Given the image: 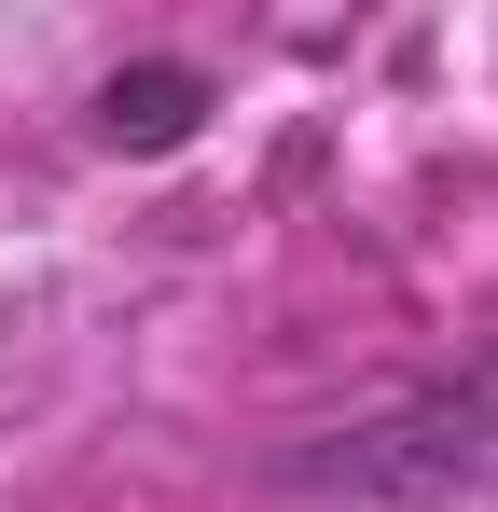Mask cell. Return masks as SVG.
Here are the masks:
<instances>
[{
	"label": "cell",
	"mask_w": 498,
	"mask_h": 512,
	"mask_svg": "<svg viewBox=\"0 0 498 512\" xmlns=\"http://www.w3.org/2000/svg\"><path fill=\"white\" fill-rule=\"evenodd\" d=\"M277 485L319 512H457V499H498V360L457 374V388H415L360 429H319L277 457Z\"/></svg>",
	"instance_id": "obj_1"
},
{
	"label": "cell",
	"mask_w": 498,
	"mask_h": 512,
	"mask_svg": "<svg viewBox=\"0 0 498 512\" xmlns=\"http://www.w3.org/2000/svg\"><path fill=\"white\" fill-rule=\"evenodd\" d=\"M194 125H208V70H111V84H97V139H111V153H180V139H194Z\"/></svg>",
	"instance_id": "obj_2"
}]
</instances>
